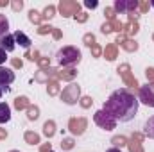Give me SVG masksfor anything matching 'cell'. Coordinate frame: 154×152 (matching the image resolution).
Wrapping results in <instances>:
<instances>
[{
  "label": "cell",
  "instance_id": "8fae6325",
  "mask_svg": "<svg viewBox=\"0 0 154 152\" xmlns=\"http://www.w3.org/2000/svg\"><path fill=\"white\" fill-rule=\"evenodd\" d=\"M118 72L122 74V77H124V81H125V84H129V86H136V81L131 77V74H129V65H122L120 68H118Z\"/></svg>",
  "mask_w": 154,
  "mask_h": 152
},
{
  "label": "cell",
  "instance_id": "83f0119b",
  "mask_svg": "<svg viewBox=\"0 0 154 152\" xmlns=\"http://www.w3.org/2000/svg\"><path fill=\"white\" fill-rule=\"evenodd\" d=\"M48 93L50 95H56L57 93V81H50L48 82Z\"/></svg>",
  "mask_w": 154,
  "mask_h": 152
},
{
  "label": "cell",
  "instance_id": "4dcf8cb0",
  "mask_svg": "<svg viewBox=\"0 0 154 152\" xmlns=\"http://www.w3.org/2000/svg\"><path fill=\"white\" fill-rule=\"evenodd\" d=\"M84 43H86L88 47H93V45H95V38H93V34H86V36H84Z\"/></svg>",
  "mask_w": 154,
  "mask_h": 152
},
{
  "label": "cell",
  "instance_id": "9a60e30c",
  "mask_svg": "<svg viewBox=\"0 0 154 152\" xmlns=\"http://www.w3.org/2000/svg\"><path fill=\"white\" fill-rule=\"evenodd\" d=\"M136 32H138V22L134 20L133 14H129V22H127V25H125V34L131 36V34H136Z\"/></svg>",
  "mask_w": 154,
  "mask_h": 152
},
{
  "label": "cell",
  "instance_id": "681fc988",
  "mask_svg": "<svg viewBox=\"0 0 154 152\" xmlns=\"http://www.w3.org/2000/svg\"><path fill=\"white\" fill-rule=\"evenodd\" d=\"M151 5H152V7H154V2H151Z\"/></svg>",
  "mask_w": 154,
  "mask_h": 152
},
{
  "label": "cell",
  "instance_id": "7402d4cb",
  "mask_svg": "<svg viewBox=\"0 0 154 152\" xmlns=\"http://www.w3.org/2000/svg\"><path fill=\"white\" fill-rule=\"evenodd\" d=\"M14 104H16V108H18V109H25V108H29V100H27L25 97H18Z\"/></svg>",
  "mask_w": 154,
  "mask_h": 152
},
{
  "label": "cell",
  "instance_id": "ab89813d",
  "mask_svg": "<svg viewBox=\"0 0 154 152\" xmlns=\"http://www.w3.org/2000/svg\"><path fill=\"white\" fill-rule=\"evenodd\" d=\"M75 18L79 20V22H86V18H88V14H86V13H79V14H77Z\"/></svg>",
  "mask_w": 154,
  "mask_h": 152
},
{
  "label": "cell",
  "instance_id": "44dd1931",
  "mask_svg": "<svg viewBox=\"0 0 154 152\" xmlns=\"http://www.w3.org/2000/svg\"><path fill=\"white\" fill-rule=\"evenodd\" d=\"M61 79H66V81H72L74 77H75V70L74 68H70V70H63L61 74H59Z\"/></svg>",
  "mask_w": 154,
  "mask_h": 152
},
{
  "label": "cell",
  "instance_id": "4fadbf2b",
  "mask_svg": "<svg viewBox=\"0 0 154 152\" xmlns=\"http://www.w3.org/2000/svg\"><path fill=\"white\" fill-rule=\"evenodd\" d=\"M11 120V108L5 102H0V123H5Z\"/></svg>",
  "mask_w": 154,
  "mask_h": 152
},
{
  "label": "cell",
  "instance_id": "836d02e7",
  "mask_svg": "<svg viewBox=\"0 0 154 152\" xmlns=\"http://www.w3.org/2000/svg\"><path fill=\"white\" fill-rule=\"evenodd\" d=\"M61 145H63V149H66V150H68V149H72V147H74V141L68 138V140H63V143H61Z\"/></svg>",
  "mask_w": 154,
  "mask_h": 152
},
{
  "label": "cell",
  "instance_id": "74e56055",
  "mask_svg": "<svg viewBox=\"0 0 154 152\" xmlns=\"http://www.w3.org/2000/svg\"><path fill=\"white\" fill-rule=\"evenodd\" d=\"M5 59H7V57H5V50H4V48L0 47V66H2L4 63H5Z\"/></svg>",
  "mask_w": 154,
  "mask_h": 152
},
{
  "label": "cell",
  "instance_id": "5bb4252c",
  "mask_svg": "<svg viewBox=\"0 0 154 152\" xmlns=\"http://www.w3.org/2000/svg\"><path fill=\"white\" fill-rule=\"evenodd\" d=\"M0 43H2V48L5 52H13L14 50V36L7 34V36H4V38L0 39Z\"/></svg>",
  "mask_w": 154,
  "mask_h": 152
},
{
  "label": "cell",
  "instance_id": "52a82bcc",
  "mask_svg": "<svg viewBox=\"0 0 154 152\" xmlns=\"http://www.w3.org/2000/svg\"><path fill=\"white\" fill-rule=\"evenodd\" d=\"M79 4L77 2H68V0H61L59 4V11L63 16H77L79 14Z\"/></svg>",
  "mask_w": 154,
  "mask_h": 152
},
{
  "label": "cell",
  "instance_id": "f35d334b",
  "mask_svg": "<svg viewBox=\"0 0 154 152\" xmlns=\"http://www.w3.org/2000/svg\"><path fill=\"white\" fill-rule=\"evenodd\" d=\"M147 79L154 82V68H147Z\"/></svg>",
  "mask_w": 154,
  "mask_h": 152
},
{
  "label": "cell",
  "instance_id": "b9f144b4",
  "mask_svg": "<svg viewBox=\"0 0 154 152\" xmlns=\"http://www.w3.org/2000/svg\"><path fill=\"white\" fill-rule=\"evenodd\" d=\"M13 66L14 68H22V61L20 59H13Z\"/></svg>",
  "mask_w": 154,
  "mask_h": 152
},
{
  "label": "cell",
  "instance_id": "ffe728a7",
  "mask_svg": "<svg viewBox=\"0 0 154 152\" xmlns=\"http://www.w3.org/2000/svg\"><path fill=\"white\" fill-rule=\"evenodd\" d=\"M43 132H45V136H47V138L54 136V132H56V129H54V122H47V123H45V127H43Z\"/></svg>",
  "mask_w": 154,
  "mask_h": 152
},
{
  "label": "cell",
  "instance_id": "7a4b0ae2",
  "mask_svg": "<svg viewBox=\"0 0 154 152\" xmlns=\"http://www.w3.org/2000/svg\"><path fill=\"white\" fill-rule=\"evenodd\" d=\"M57 61L61 66H72L81 61V52L75 47H65L57 52Z\"/></svg>",
  "mask_w": 154,
  "mask_h": 152
},
{
  "label": "cell",
  "instance_id": "1f68e13d",
  "mask_svg": "<svg viewBox=\"0 0 154 152\" xmlns=\"http://www.w3.org/2000/svg\"><path fill=\"white\" fill-rule=\"evenodd\" d=\"M111 31H113V25H111V22H108V23H104V25H102V32H104V34H109Z\"/></svg>",
  "mask_w": 154,
  "mask_h": 152
},
{
  "label": "cell",
  "instance_id": "60d3db41",
  "mask_svg": "<svg viewBox=\"0 0 154 152\" xmlns=\"http://www.w3.org/2000/svg\"><path fill=\"white\" fill-rule=\"evenodd\" d=\"M90 104H91V99H90V97L82 99V108H90Z\"/></svg>",
  "mask_w": 154,
  "mask_h": 152
},
{
  "label": "cell",
  "instance_id": "6da1fadb",
  "mask_svg": "<svg viewBox=\"0 0 154 152\" xmlns=\"http://www.w3.org/2000/svg\"><path fill=\"white\" fill-rule=\"evenodd\" d=\"M104 111H108L116 122H129L138 113V99L127 90H116L106 100Z\"/></svg>",
  "mask_w": 154,
  "mask_h": 152
},
{
  "label": "cell",
  "instance_id": "277c9868",
  "mask_svg": "<svg viewBox=\"0 0 154 152\" xmlns=\"http://www.w3.org/2000/svg\"><path fill=\"white\" fill-rule=\"evenodd\" d=\"M79 97H81V88L77 86L75 82L68 84V86L63 90V93H61V100H63L65 104H68V106L77 104V102H79Z\"/></svg>",
  "mask_w": 154,
  "mask_h": 152
},
{
  "label": "cell",
  "instance_id": "e0dca14e",
  "mask_svg": "<svg viewBox=\"0 0 154 152\" xmlns=\"http://www.w3.org/2000/svg\"><path fill=\"white\" fill-rule=\"evenodd\" d=\"M143 132H145V136H149V138H154V116H151V118L145 122Z\"/></svg>",
  "mask_w": 154,
  "mask_h": 152
},
{
  "label": "cell",
  "instance_id": "9c48e42d",
  "mask_svg": "<svg viewBox=\"0 0 154 152\" xmlns=\"http://www.w3.org/2000/svg\"><path fill=\"white\" fill-rule=\"evenodd\" d=\"M68 127H70V131L74 134H82L84 129H86V120L84 118H72L70 123H68Z\"/></svg>",
  "mask_w": 154,
  "mask_h": 152
},
{
  "label": "cell",
  "instance_id": "5b68a950",
  "mask_svg": "<svg viewBox=\"0 0 154 152\" xmlns=\"http://www.w3.org/2000/svg\"><path fill=\"white\" fill-rule=\"evenodd\" d=\"M138 102H143L145 106L154 108V82H149L147 86H142V88H140Z\"/></svg>",
  "mask_w": 154,
  "mask_h": 152
},
{
  "label": "cell",
  "instance_id": "f546056e",
  "mask_svg": "<svg viewBox=\"0 0 154 152\" xmlns=\"http://www.w3.org/2000/svg\"><path fill=\"white\" fill-rule=\"evenodd\" d=\"M54 31V27H50V25H39L38 32L39 34H47V32H52Z\"/></svg>",
  "mask_w": 154,
  "mask_h": 152
},
{
  "label": "cell",
  "instance_id": "30bf717a",
  "mask_svg": "<svg viewBox=\"0 0 154 152\" xmlns=\"http://www.w3.org/2000/svg\"><path fill=\"white\" fill-rule=\"evenodd\" d=\"M13 36H14V43H18V45H20V47H23V48H29V47H31V43H32L31 38H29V36H25L22 31H16Z\"/></svg>",
  "mask_w": 154,
  "mask_h": 152
},
{
  "label": "cell",
  "instance_id": "f907efd6",
  "mask_svg": "<svg viewBox=\"0 0 154 152\" xmlns=\"http://www.w3.org/2000/svg\"><path fill=\"white\" fill-rule=\"evenodd\" d=\"M11 152H18V150H11Z\"/></svg>",
  "mask_w": 154,
  "mask_h": 152
},
{
  "label": "cell",
  "instance_id": "816d5d0a",
  "mask_svg": "<svg viewBox=\"0 0 154 152\" xmlns=\"http://www.w3.org/2000/svg\"><path fill=\"white\" fill-rule=\"evenodd\" d=\"M50 152H52V150H50Z\"/></svg>",
  "mask_w": 154,
  "mask_h": 152
},
{
  "label": "cell",
  "instance_id": "7dc6e473",
  "mask_svg": "<svg viewBox=\"0 0 154 152\" xmlns=\"http://www.w3.org/2000/svg\"><path fill=\"white\" fill-rule=\"evenodd\" d=\"M5 136H7V134H5V131H2V129H0V138H5Z\"/></svg>",
  "mask_w": 154,
  "mask_h": 152
},
{
  "label": "cell",
  "instance_id": "cb8c5ba5",
  "mask_svg": "<svg viewBox=\"0 0 154 152\" xmlns=\"http://www.w3.org/2000/svg\"><path fill=\"white\" fill-rule=\"evenodd\" d=\"M29 20L32 23H41V14H39L38 11H31L29 13Z\"/></svg>",
  "mask_w": 154,
  "mask_h": 152
},
{
  "label": "cell",
  "instance_id": "ac0fdd59",
  "mask_svg": "<svg viewBox=\"0 0 154 152\" xmlns=\"http://www.w3.org/2000/svg\"><path fill=\"white\" fill-rule=\"evenodd\" d=\"M7 31H9V23H7V18L4 14H0V39L4 36H7Z\"/></svg>",
  "mask_w": 154,
  "mask_h": 152
},
{
  "label": "cell",
  "instance_id": "3957f363",
  "mask_svg": "<svg viewBox=\"0 0 154 152\" xmlns=\"http://www.w3.org/2000/svg\"><path fill=\"white\" fill-rule=\"evenodd\" d=\"M93 120H95V123H97L100 129H106V131H113L116 127V120L108 113V111H104V109L97 111L95 116H93Z\"/></svg>",
  "mask_w": 154,
  "mask_h": 152
},
{
  "label": "cell",
  "instance_id": "f1b7e54d",
  "mask_svg": "<svg viewBox=\"0 0 154 152\" xmlns=\"http://www.w3.org/2000/svg\"><path fill=\"white\" fill-rule=\"evenodd\" d=\"M104 14H106V16L109 18V22H113V20H115V9H113V7H106Z\"/></svg>",
  "mask_w": 154,
  "mask_h": 152
},
{
  "label": "cell",
  "instance_id": "484cf974",
  "mask_svg": "<svg viewBox=\"0 0 154 152\" xmlns=\"http://www.w3.org/2000/svg\"><path fill=\"white\" fill-rule=\"evenodd\" d=\"M54 13H56V7H54V5H48V7H45L43 16H45V18H52V16H54Z\"/></svg>",
  "mask_w": 154,
  "mask_h": 152
},
{
  "label": "cell",
  "instance_id": "7bdbcfd3",
  "mask_svg": "<svg viewBox=\"0 0 154 152\" xmlns=\"http://www.w3.org/2000/svg\"><path fill=\"white\" fill-rule=\"evenodd\" d=\"M91 48H93V56H100V48H99L97 45H93Z\"/></svg>",
  "mask_w": 154,
  "mask_h": 152
},
{
  "label": "cell",
  "instance_id": "7c38bea8",
  "mask_svg": "<svg viewBox=\"0 0 154 152\" xmlns=\"http://www.w3.org/2000/svg\"><path fill=\"white\" fill-rule=\"evenodd\" d=\"M116 43H120L125 50H129V52H133V50H136L138 48V45L133 41V39H129V38H125V36H118V41Z\"/></svg>",
  "mask_w": 154,
  "mask_h": 152
},
{
  "label": "cell",
  "instance_id": "ee69618b",
  "mask_svg": "<svg viewBox=\"0 0 154 152\" xmlns=\"http://www.w3.org/2000/svg\"><path fill=\"white\" fill-rule=\"evenodd\" d=\"M41 152H50V143H45V145L41 147Z\"/></svg>",
  "mask_w": 154,
  "mask_h": 152
},
{
  "label": "cell",
  "instance_id": "2e32d148",
  "mask_svg": "<svg viewBox=\"0 0 154 152\" xmlns=\"http://www.w3.org/2000/svg\"><path fill=\"white\" fill-rule=\"evenodd\" d=\"M140 141H142V134H133V140L129 143V150L131 152H143Z\"/></svg>",
  "mask_w": 154,
  "mask_h": 152
},
{
  "label": "cell",
  "instance_id": "603a6c76",
  "mask_svg": "<svg viewBox=\"0 0 154 152\" xmlns=\"http://www.w3.org/2000/svg\"><path fill=\"white\" fill-rule=\"evenodd\" d=\"M25 140H27V143H38L39 141V136L36 134V132H25Z\"/></svg>",
  "mask_w": 154,
  "mask_h": 152
},
{
  "label": "cell",
  "instance_id": "bcb514c9",
  "mask_svg": "<svg viewBox=\"0 0 154 152\" xmlns=\"http://www.w3.org/2000/svg\"><path fill=\"white\" fill-rule=\"evenodd\" d=\"M106 152H122L120 149H116V147H113V149H109V150H106Z\"/></svg>",
  "mask_w": 154,
  "mask_h": 152
},
{
  "label": "cell",
  "instance_id": "d6986e66",
  "mask_svg": "<svg viewBox=\"0 0 154 152\" xmlns=\"http://www.w3.org/2000/svg\"><path fill=\"white\" fill-rule=\"evenodd\" d=\"M104 56H106V59L113 61L116 57V45H108V47L104 48Z\"/></svg>",
  "mask_w": 154,
  "mask_h": 152
},
{
  "label": "cell",
  "instance_id": "d6a6232c",
  "mask_svg": "<svg viewBox=\"0 0 154 152\" xmlns=\"http://www.w3.org/2000/svg\"><path fill=\"white\" fill-rule=\"evenodd\" d=\"M138 9H140V13H145L149 9V2H138Z\"/></svg>",
  "mask_w": 154,
  "mask_h": 152
},
{
  "label": "cell",
  "instance_id": "c3c4849f",
  "mask_svg": "<svg viewBox=\"0 0 154 152\" xmlns=\"http://www.w3.org/2000/svg\"><path fill=\"white\" fill-rule=\"evenodd\" d=\"M2 91H4V90H2V86H0V99H2Z\"/></svg>",
  "mask_w": 154,
  "mask_h": 152
},
{
  "label": "cell",
  "instance_id": "d590c367",
  "mask_svg": "<svg viewBox=\"0 0 154 152\" xmlns=\"http://www.w3.org/2000/svg\"><path fill=\"white\" fill-rule=\"evenodd\" d=\"M84 5H86V7H90V9H93V7H97V0H86V2H84Z\"/></svg>",
  "mask_w": 154,
  "mask_h": 152
},
{
  "label": "cell",
  "instance_id": "4316f807",
  "mask_svg": "<svg viewBox=\"0 0 154 152\" xmlns=\"http://www.w3.org/2000/svg\"><path fill=\"white\" fill-rule=\"evenodd\" d=\"M125 141H127V140H125L124 136H115V138H113V145H115L116 149L122 147V145H125Z\"/></svg>",
  "mask_w": 154,
  "mask_h": 152
},
{
  "label": "cell",
  "instance_id": "f6af8a7d",
  "mask_svg": "<svg viewBox=\"0 0 154 152\" xmlns=\"http://www.w3.org/2000/svg\"><path fill=\"white\" fill-rule=\"evenodd\" d=\"M52 34H54V38H56V39H59V38H61V32H59L57 29H54V31H52Z\"/></svg>",
  "mask_w": 154,
  "mask_h": 152
},
{
  "label": "cell",
  "instance_id": "ba28073f",
  "mask_svg": "<svg viewBox=\"0 0 154 152\" xmlns=\"http://www.w3.org/2000/svg\"><path fill=\"white\" fill-rule=\"evenodd\" d=\"M14 81V72L11 68H4L0 66V86L2 90H7V86Z\"/></svg>",
  "mask_w": 154,
  "mask_h": 152
},
{
  "label": "cell",
  "instance_id": "e575fe53",
  "mask_svg": "<svg viewBox=\"0 0 154 152\" xmlns=\"http://www.w3.org/2000/svg\"><path fill=\"white\" fill-rule=\"evenodd\" d=\"M38 63H39V66H41V68H47V66L50 65V61H48L47 57H39V59H38Z\"/></svg>",
  "mask_w": 154,
  "mask_h": 152
},
{
  "label": "cell",
  "instance_id": "8d00e7d4",
  "mask_svg": "<svg viewBox=\"0 0 154 152\" xmlns=\"http://www.w3.org/2000/svg\"><path fill=\"white\" fill-rule=\"evenodd\" d=\"M11 5H13V9H14V11H20V9L23 7V2H22V0H20V2H13Z\"/></svg>",
  "mask_w": 154,
  "mask_h": 152
},
{
  "label": "cell",
  "instance_id": "8992f818",
  "mask_svg": "<svg viewBox=\"0 0 154 152\" xmlns=\"http://www.w3.org/2000/svg\"><path fill=\"white\" fill-rule=\"evenodd\" d=\"M113 9L116 13H133L138 9V0H116Z\"/></svg>",
  "mask_w": 154,
  "mask_h": 152
},
{
  "label": "cell",
  "instance_id": "d4e9b609",
  "mask_svg": "<svg viewBox=\"0 0 154 152\" xmlns=\"http://www.w3.org/2000/svg\"><path fill=\"white\" fill-rule=\"evenodd\" d=\"M27 116H29L31 120H36V118H38V108L29 106V108H27Z\"/></svg>",
  "mask_w": 154,
  "mask_h": 152
}]
</instances>
